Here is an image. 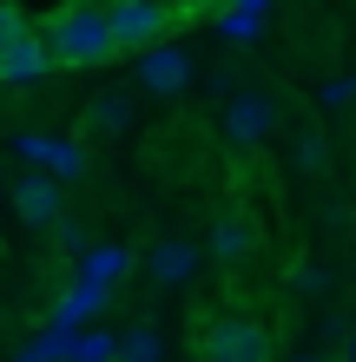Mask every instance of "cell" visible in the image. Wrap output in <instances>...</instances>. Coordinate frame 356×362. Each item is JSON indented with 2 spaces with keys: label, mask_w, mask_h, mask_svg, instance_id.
<instances>
[{
  "label": "cell",
  "mask_w": 356,
  "mask_h": 362,
  "mask_svg": "<svg viewBox=\"0 0 356 362\" xmlns=\"http://www.w3.org/2000/svg\"><path fill=\"white\" fill-rule=\"evenodd\" d=\"M119 270H125L119 250H93V264H86V276H99V284H106V276H119Z\"/></svg>",
  "instance_id": "cell-16"
},
{
  "label": "cell",
  "mask_w": 356,
  "mask_h": 362,
  "mask_svg": "<svg viewBox=\"0 0 356 362\" xmlns=\"http://www.w3.org/2000/svg\"><path fill=\"white\" fill-rule=\"evenodd\" d=\"M350 362H356V336H350Z\"/></svg>",
  "instance_id": "cell-22"
},
{
  "label": "cell",
  "mask_w": 356,
  "mask_h": 362,
  "mask_svg": "<svg viewBox=\"0 0 356 362\" xmlns=\"http://www.w3.org/2000/svg\"><path fill=\"white\" fill-rule=\"evenodd\" d=\"M20 33H33V20H27V13H20V7H13V0H7V7H0V53H7V47H13V40H20Z\"/></svg>",
  "instance_id": "cell-14"
},
{
  "label": "cell",
  "mask_w": 356,
  "mask_h": 362,
  "mask_svg": "<svg viewBox=\"0 0 356 362\" xmlns=\"http://www.w3.org/2000/svg\"><path fill=\"white\" fill-rule=\"evenodd\" d=\"M0 7H7V0H0Z\"/></svg>",
  "instance_id": "cell-23"
},
{
  "label": "cell",
  "mask_w": 356,
  "mask_h": 362,
  "mask_svg": "<svg viewBox=\"0 0 356 362\" xmlns=\"http://www.w3.org/2000/svg\"><path fill=\"white\" fill-rule=\"evenodd\" d=\"M106 284H99V276H79V284H73V296H67V303H59V329H79V323H86V316H99V310H106Z\"/></svg>",
  "instance_id": "cell-10"
},
{
  "label": "cell",
  "mask_w": 356,
  "mask_h": 362,
  "mask_svg": "<svg viewBox=\"0 0 356 362\" xmlns=\"http://www.w3.org/2000/svg\"><path fill=\"white\" fill-rule=\"evenodd\" d=\"M59 66L53 47H47V33H20L7 53H0V86H33V79H47Z\"/></svg>",
  "instance_id": "cell-6"
},
{
  "label": "cell",
  "mask_w": 356,
  "mask_h": 362,
  "mask_svg": "<svg viewBox=\"0 0 356 362\" xmlns=\"http://www.w3.org/2000/svg\"><path fill=\"white\" fill-rule=\"evenodd\" d=\"M323 284H330V276H323L317 264H297V270H290V290H304V296H310V290H323Z\"/></svg>",
  "instance_id": "cell-17"
},
{
  "label": "cell",
  "mask_w": 356,
  "mask_h": 362,
  "mask_svg": "<svg viewBox=\"0 0 356 362\" xmlns=\"http://www.w3.org/2000/svg\"><path fill=\"white\" fill-rule=\"evenodd\" d=\"M20 362H59V356H53L47 343H33V349H20Z\"/></svg>",
  "instance_id": "cell-20"
},
{
  "label": "cell",
  "mask_w": 356,
  "mask_h": 362,
  "mask_svg": "<svg viewBox=\"0 0 356 362\" xmlns=\"http://www.w3.org/2000/svg\"><path fill=\"white\" fill-rule=\"evenodd\" d=\"M198 264H205V250L192 238H159L152 250H145V276H152L159 290H185L198 276Z\"/></svg>",
  "instance_id": "cell-5"
},
{
  "label": "cell",
  "mask_w": 356,
  "mask_h": 362,
  "mask_svg": "<svg viewBox=\"0 0 356 362\" xmlns=\"http://www.w3.org/2000/svg\"><path fill=\"white\" fill-rule=\"evenodd\" d=\"M40 33H47V47H53L59 66H106V59L119 53L113 20H106V0H67Z\"/></svg>",
  "instance_id": "cell-1"
},
{
  "label": "cell",
  "mask_w": 356,
  "mask_h": 362,
  "mask_svg": "<svg viewBox=\"0 0 356 362\" xmlns=\"http://www.w3.org/2000/svg\"><path fill=\"white\" fill-rule=\"evenodd\" d=\"M139 86L152 99H172L192 86V47H178V40H152V47H139Z\"/></svg>",
  "instance_id": "cell-4"
},
{
  "label": "cell",
  "mask_w": 356,
  "mask_h": 362,
  "mask_svg": "<svg viewBox=\"0 0 356 362\" xmlns=\"http://www.w3.org/2000/svg\"><path fill=\"white\" fill-rule=\"evenodd\" d=\"M86 125H93V132H125V125H132V93H106L93 105Z\"/></svg>",
  "instance_id": "cell-13"
},
{
  "label": "cell",
  "mask_w": 356,
  "mask_h": 362,
  "mask_svg": "<svg viewBox=\"0 0 356 362\" xmlns=\"http://www.w3.org/2000/svg\"><path fill=\"white\" fill-rule=\"evenodd\" d=\"M212 7H224V0H172V13H212Z\"/></svg>",
  "instance_id": "cell-19"
},
{
  "label": "cell",
  "mask_w": 356,
  "mask_h": 362,
  "mask_svg": "<svg viewBox=\"0 0 356 362\" xmlns=\"http://www.w3.org/2000/svg\"><path fill=\"white\" fill-rule=\"evenodd\" d=\"M212 257H218L224 270H244L251 257H258V224L238 218V211H224V218L212 224Z\"/></svg>",
  "instance_id": "cell-9"
},
{
  "label": "cell",
  "mask_w": 356,
  "mask_h": 362,
  "mask_svg": "<svg viewBox=\"0 0 356 362\" xmlns=\"http://www.w3.org/2000/svg\"><path fill=\"white\" fill-rule=\"evenodd\" d=\"M343 99H356V79H330V86H323V105H343Z\"/></svg>",
  "instance_id": "cell-18"
},
{
  "label": "cell",
  "mask_w": 356,
  "mask_h": 362,
  "mask_svg": "<svg viewBox=\"0 0 356 362\" xmlns=\"http://www.w3.org/2000/svg\"><path fill=\"white\" fill-rule=\"evenodd\" d=\"M20 152H27L33 165H53L59 178L79 172V152H73V145H53V139H33V132H27V139H20Z\"/></svg>",
  "instance_id": "cell-12"
},
{
  "label": "cell",
  "mask_w": 356,
  "mask_h": 362,
  "mask_svg": "<svg viewBox=\"0 0 356 362\" xmlns=\"http://www.w3.org/2000/svg\"><path fill=\"white\" fill-rule=\"evenodd\" d=\"M106 20H113L119 53H139L172 33V0H106Z\"/></svg>",
  "instance_id": "cell-2"
},
{
  "label": "cell",
  "mask_w": 356,
  "mask_h": 362,
  "mask_svg": "<svg viewBox=\"0 0 356 362\" xmlns=\"http://www.w3.org/2000/svg\"><path fill=\"white\" fill-rule=\"evenodd\" d=\"M205 362H270V329L258 316H218L205 329Z\"/></svg>",
  "instance_id": "cell-3"
},
{
  "label": "cell",
  "mask_w": 356,
  "mask_h": 362,
  "mask_svg": "<svg viewBox=\"0 0 356 362\" xmlns=\"http://www.w3.org/2000/svg\"><path fill=\"white\" fill-rule=\"evenodd\" d=\"M13 211L27 224H59L67 218V191H59V178H47V172H27L13 185Z\"/></svg>",
  "instance_id": "cell-8"
},
{
  "label": "cell",
  "mask_w": 356,
  "mask_h": 362,
  "mask_svg": "<svg viewBox=\"0 0 356 362\" xmlns=\"http://www.w3.org/2000/svg\"><path fill=\"white\" fill-rule=\"evenodd\" d=\"M284 362H330V356H284Z\"/></svg>",
  "instance_id": "cell-21"
},
{
  "label": "cell",
  "mask_w": 356,
  "mask_h": 362,
  "mask_svg": "<svg viewBox=\"0 0 356 362\" xmlns=\"http://www.w3.org/2000/svg\"><path fill=\"white\" fill-rule=\"evenodd\" d=\"M297 165H304V172H323V165H330V145H323L317 132H304V139H297Z\"/></svg>",
  "instance_id": "cell-15"
},
{
  "label": "cell",
  "mask_w": 356,
  "mask_h": 362,
  "mask_svg": "<svg viewBox=\"0 0 356 362\" xmlns=\"http://www.w3.org/2000/svg\"><path fill=\"white\" fill-rule=\"evenodd\" d=\"M270 125H277V112H270V99L264 93H231L224 99V132H231V145H264L270 139Z\"/></svg>",
  "instance_id": "cell-7"
},
{
  "label": "cell",
  "mask_w": 356,
  "mask_h": 362,
  "mask_svg": "<svg viewBox=\"0 0 356 362\" xmlns=\"http://www.w3.org/2000/svg\"><path fill=\"white\" fill-rule=\"evenodd\" d=\"M113 362H165V336L152 323H132V329L119 336V356Z\"/></svg>",
  "instance_id": "cell-11"
}]
</instances>
